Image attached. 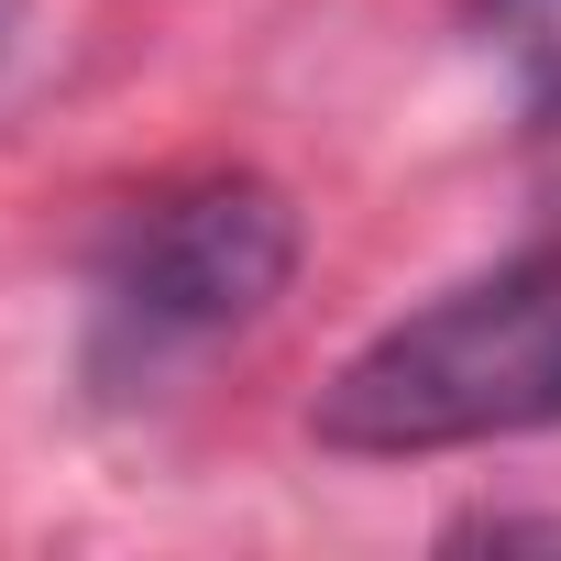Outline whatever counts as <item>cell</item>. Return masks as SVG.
I'll use <instances>...</instances> for the list:
<instances>
[{
    "label": "cell",
    "mask_w": 561,
    "mask_h": 561,
    "mask_svg": "<svg viewBox=\"0 0 561 561\" xmlns=\"http://www.w3.org/2000/svg\"><path fill=\"white\" fill-rule=\"evenodd\" d=\"M561 419V242L408 309L320 386L331 451H462Z\"/></svg>",
    "instance_id": "obj_1"
},
{
    "label": "cell",
    "mask_w": 561,
    "mask_h": 561,
    "mask_svg": "<svg viewBox=\"0 0 561 561\" xmlns=\"http://www.w3.org/2000/svg\"><path fill=\"white\" fill-rule=\"evenodd\" d=\"M287 275H298L287 198L253 176H198V187H165L154 209L122 220V242L100 264V320L133 353H187V342L264 320Z\"/></svg>",
    "instance_id": "obj_2"
},
{
    "label": "cell",
    "mask_w": 561,
    "mask_h": 561,
    "mask_svg": "<svg viewBox=\"0 0 561 561\" xmlns=\"http://www.w3.org/2000/svg\"><path fill=\"white\" fill-rule=\"evenodd\" d=\"M484 34L517 67L528 122H561V0H484Z\"/></svg>",
    "instance_id": "obj_3"
}]
</instances>
